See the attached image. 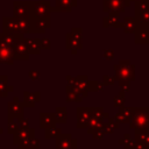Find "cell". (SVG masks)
<instances>
[{
	"instance_id": "obj_14",
	"label": "cell",
	"mask_w": 149,
	"mask_h": 149,
	"mask_svg": "<svg viewBox=\"0 0 149 149\" xmlns=\"http://www.w3.org/2000/svg\"><path fill=\"white\" fill-rule=\"evenodd\" d=\"M41 144H40V140L34 136L27 137L24 140H22L21 142L17 143V148L19 149H40Z\"/></svg>"
},
{
	"instance_id": "obj_7",
	"label": "cell",
	"mask_w": 149,
	"mask_h": 149,
	"mask_svg": "<svg viewBox=\"0 0 149 149\" xmlns=\"http://www.w3.org/2000/svg\"><path fill=\"white\" fill-rule=\"evenodd\" d=\"M77 128H87L88 121L91 119V108L88 107H77Z\"/></svg>"
},
{
	"instance_id": "obj_19",
	"label": "cell",
	"mask_w": 149,
	"mask_h": 149,
	"mask_svg": "<svg viewBox=\"0 0 149 149\" xmlns=\"http://www.w3.org/2000/svg\"><path fill=\"white\" fill-rule=\"evenodd\" d=\"M22 37H23V36H22ZM22 37L15 36V35H12V34L5 33V31H1V33H0V43L13 47L14 43H15V41H16L17 38H22Z\"/></svg>"
},
{
	"instance_id": "obj_16",
	"label": "cell",
	"mask_w": 149,
	"mask_h": 149,
	"mask_svg": "<svg viewBox=\"0 0 149 149\" xmlns=\"http://www.w3.org/2000/svg\"><path fill=\"white\" fill-rule=\"evenodd\" d=\"M24 41H26V44L28 47L30 55H38L41 52V50H42L41 38H26L24 37Z\"/></svg>"
},
{
	"instance_id": "obj_23",
	"label": "cell",
	"mask_w": 149,
	"mask_h": 149,
	"mask_svg": "<svg viewBox=\"0 0 149 149\" xmlns=\"http://www.w3.org/2000/svg\"><path fill=\"white\" fill-rule=\"evenodd\" d=\"M61 134H62V129L61 128H57L56 126H51V127L47 128L45 132H44L45 139H56Z\"/></svg>"
},
{
	"instance_id": "obj_26",
	"label": "cell",
	"mask_w": 149,
	"mask_h": 149,
	"mask_svg": "<svg viewBox=\"0 0 149 149\" xmlns=\"http://www.w3.org/2000/svg\"><path fill=\"white\" fill-rule=\"evenodd\" d=\"M41 48L44 49V50H49L51 48V42L49 38L44 37V38H41Z\"/></svg>"
},
{
	"instance_id": "obj_17",
	"label": "cell",
	"mask_w": 149,
	"mask_h": 149,
	"mask_svg": "<svg viewBox=\"0 0 149 149\" xmlns=\"http://www.w3.org/2000/svg\"><path fill=\"white\" fill-rule=\"evenodd\" d=\"M66 101H81L83 95L79 93V91L74 86H66Z\"/></svg>"
},
{
	"instance_id": "obj_29",
	"label": "cell",
	"mask_w": 149,
	"mask_h": 149,
	"mask_svg": "<svg viewBox=\"0 0 149 149\" xmlns=\"http://www.w3.org/2000/svg\"><path fill=\"white\" fill-rule=\"evenodd\" d=\"M104 55H105V58H108V59L113 58V51H111V50H105Z\"/></svg>"
},
{
	"instance_id": "obj_28",
	"label": "cell",
	"mask_w": 149,
	"mask_h": 149,
	"mask_svg": "<svg viewBox=\"0 0 149 149\" xmlns=\"http://www.w3.org/2000/svg\"><path fill=\"white\" fill-rule=\"evenodd\" d=\"M66 81H68V85H66V86H74V83H76V77L68 76V77H66Z\"/></svg>"
},
{
	"instance_id": "obj_27",
	"label": "cell",
	"mask_w": 149,
	"mask_h": 149,
	"mask_svg": "<svg viewBox=\"0 0 149 149\" xmlns=\"http://www.w3.org/2000/svg\"><path fill=\"white\" fill-rule=\"evenodd\" d=\"M20 128H30L29 127V119L21 118L20 119Z\"/></svg>"
},
{
	"instance_id": "obj_24",
	"label": "cell",
	"mask_w": 149,
	"mask_h": 149,
	"mask_svg": "<svg viewBox=\"0 0 149 149\" xmlns=\"http://www.w3.org/2000/svg\"><path fill=\"white\" fill-rule=\"evenodd\" d=\"M104 111L102 108H91V118H95L99 120H102L104 116Z\"/></svg>"
},
{
	"instance_id": "obj_13",
	"label": "cell",
	"mask_w": 149,
	"mask_h": 149,
	"mask_svg": "<svg viewBox=\"0 0 149 149\" xmlns=\"http://www.w3.org/2000/svg\"><path fill=\"white\" fill-rule=\"evenodd\" d=\"M41 99V94L38 91L35 92H28L24 91L23 92V106L24 107H34L36 102H38Z\"/></svg>"
},
{
	"instance_id": "obj_12",
	"label": "cell",
	"mask_w": 149,
	"mask_h": 149,
	"mask_svg": "<svg viewBox=\"0 0 149 149\" xmlns=\"http://www.w3.org/2000/svg\"><path fill=\"white\" fill-rule=\"evenodd\" d=\"M35 135V130L33 128H19L14 134H13V143L15 146H17L19 142H21L22 140L34 136Z\"/></svg>"
},
{
	"instance_id": "obj_2",
	"label": "cell",
	"mask_w": 149,
	"mask_h": 149,
	"mask_svg": "<svg viewBox=\"0 0 149 149\" xmlns=\"http://www.w3.org/2000/svg\"><path fill=\"white\" fill-rule=\"evenodd\" d=\"M56 149H77V141L70 133H62L55 140Z\"/></svg>"
},
{
	"instance_id": "obj_6",
	"label": "cell",
	"mask_w": 149,
	"mask_h": 149,
	"mask_svg": "<svg viewBox=\"0 0 149 149\" xmlns=\"http://www.w3.org/2000/svg\"><path fill=\"white\" fill-rule=\"evenodd\" d=\"M2 31L15 35V36H24L19 31L17 28V19L15 16H5L2 19Z\"/></svg>"
},
{
	"instance_id": "obj_3",
	"label": "cell",
	"mask_w": 149,
	"mask_h": 149,
	"mask_svg": "<svg viewBox=\"0 0 149 149\" xmlns=\"http://www.w3.org/2000/svg\"><path fill=\"white\" fill-rule=\"evenodd\" d=\"M13 16L17 19H27L30 16V1H14Z\"/></svg>"
},
{
	"instance_id": "obj_1",
	"label": "cell",
	"mask_w": 149,
	"mask_h": 149,
	"mask_svg": "<svg viewBox=\"0 0 149 149\" xmlns=\"http://www.w3.org/2000/svg\"><path fill=\"white\" fill-rule=\"evenodd\" d=\"M51 5L47 0L30 1V16L36 19H49L51 14Z\"/></svg>"
},
{
	"instance_id": "obj_4",
	"label": "cell",
	"mask_w": 149,
	"mask_h": 149,
	"mask_svg": "<svg viewBox=\"0 0 149 149\" xmlns=\"http://www.w3.org/2000/svg\"><path fill=\"white\" fill-rule=\"evenodd\" d=\"M30 20V34H43L47 28H50L51 21L49 19H36L29 16Z\"/></svg>"
},
{
	"instance_id": "obj_21",
	"label": "cell",
	"mask_w": 149,
	"mask_h": 149,
	"mask_svg": "<svg viewBox=\"0 0 149 149\" xmlns=\"http://www.w3.org/2000/svg\"><path fill=\"white\" fill-rule=\"evenodd\" d=\"M17 28H19V31L22 35H24L27 33H30V20H29V17H27V19H17Z\"/></svg>"
},
{
	"instance_id": "obj_20",
	"label": "cell",
	"mask_w": 149,
	"mask_h": 149,
	"mask_svg": "<svg viewBox=\"0 0 149 149\" xmlns=\"http://www.w3.org/2000/svg\"><path fill=\"white\" fill-rule=\"evenodd\" d=\"M54 115H55L56 122L64 123V122H66L68 111H66L65 107H56V109H55V112H54Z\"/></svg>"
},
{
	"instance_id": "obj_8",
	"label": "cell",
	"mask_w": 149,
	"mask_h": 149,
	"mask_svg": "<svg viewBox=\"0 0 149 149\" xmlns=\"http://www.w3.org/2000/svg\"><path fill=\"white\" fill-rule=\"evenodd\" d=\"M14 50L13 47L0 43V64L12 65L14 63Z\"/></svg>"
},
{
	"instance_id": "obj_30",
	"label": "cell",
	"mask_w": 149,
	"mask_h": 149,
	"mask_svg": "<svg viewBox=\"0 0 149 149\" xmlns=\"http://www.w3.org/2000/svg\"><path fill=\"white\" fill-rule=\"evenodd\" d=\"M113 80H114L113 78H109V77H107V76L105 77V84H106V85H109V81L113 83Z\"/></svg>"
},
{
	"instance_id": "obj_5",
	"label": "cell",
	"mask_w": 149,
	"mask_h": 149,
	"mask_svg": "<svg viewBox=\"0 0 149 149\" xmlns=\"http://www.w3.org/2000/svg\"><path fill=\"white\" fill-rule=\"evenodd\" d=\"M13 50H14V58L15 59H28L30 54H29V50H28V47L26 44V41H24V37L22 38H17L13 45Z\"/></svg>"
},
{
	"instance_id": "obj_18",
	"label": "cell",
	"mask_w": 149,
	"mask_h": 149,
	"mask_svg": "<svg viewBox=\"0 0 149 149\" xmlns=\"http://www.w3.org/2000/svg\"><path fill=\"white\" fill-rule=\"evenodd\" d=\"M7 79V76H0V97H7L8 93L14 90V87L8 84Z\"/></svg>"
},
{
	"instance_id": "obj_11",
	"label": "cell",
	"mask_w": 149,
	"mask_h": 149,
	"mask_svg": "<svg viewBox=\"0 0 149 149\" xmlns=\"http://www.w3.org/2000/svg\"><path fill=\"white\" fill-rule=\"evenodd\" d=\"M66 49L71 50L72 54H77L79 49H81V37L73 35L71 31L66 34Z\"/></svg>"
},
{
	"instance_id": "obj_10",
	"label": "cell",
	"mask_w": 149,
	"mask_h": 149,
	"mask_svg": "<svg viewBox=\"0 0 149 149\" xmlns=\"http://www.w3.org/2000/svg\"><path fill=\"white\" fill-rule=\"evenodd\" d=\"M76 6L77 0H55V7H51V12L70 13Z\"/></svg>"
},
{
	"instance_id": "obj_9",
	"label": "cell",
	"mask_w": 149,
	"mask_h": 149,
	"mask_svg": "<svg viewBox=\"0 0 149 149\" xmlns=\"http://www.w3.org/2000/svg\"><path fill=\"white\" fill-rule=\"evenodd\" d=\"M23 111H24V106L22 102L17 101L16 97H14L13 101L8 102V118L21 119L23 118Z\"/></svg>"
},
{
	"instance_id": "obj_31",
	"label": "cell",
	"mask_w": 149,
	"mask_h": 149,
	"mask_svg": "<svg viewBox=\"0 0 149 149\" xmlns=\"http://www.w3.org/2000/svg\"><path fill=\"white\" fill-rule=\"evenodd\" d=\"M2 134V128H0V135Z\"/></svg>"
},
{
	"instance_id": "obj_25",
	"label": "cell",
	"mask_w": 149,
	"mask_h": 149,
	"mask_svg": "<svg viewBox=\"0 0 149 149\" xmlns=\"http://www.w3.org/2000/svg\"><path fill=\"white\" fill-rule=\"evenodd\" d=\"M28 76H29V79L30 80L36 81V80L40 79V71L38 70H30L29 73H28Z\"/></svg>"
},
{
	"instance_id": "obj_15",
	"label": "cell",
	"mask_w": 149,
	"mask_h": 149,
	"mask_svg": "<svg viewBox=\"0 0 149 149\" xmlns=\"http://www.w3.org/2000/svg\"><path fill=\"white\" fill-rule=\"evenodd\" d=\"M55 125H56V119H55L54 113H41L40 114V127L42 129H47Z\"/></svg>"
},
{
	"instance_id": "obj_22",
	"label": "cell",
	"mask_w": 149,
	"mask_h": 149,
	"mask_svg": "<svg viewBox=\"0 0 149 149\" xmlns=\"http://www.w3.org/2000/svg\"><path fill=\"white\" fill-rule=\"evenodd\" d=\"M20 128V119L17 118H8V125H7V133L14 134Z\"/></svg>"
}]
</instances>
